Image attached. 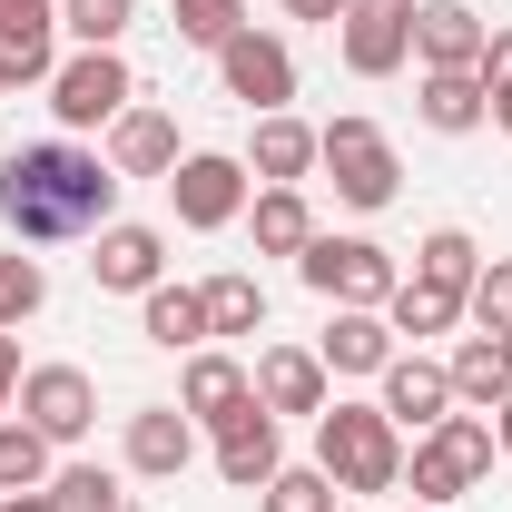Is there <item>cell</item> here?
Wrapping results in <instances>:
<instances>
[{"mask_svg":"<svg viewBox=\"0 0 512 512\" xmlns=\"http://www.w3.org/2000/svg\"><path fill=\"white\" fill-rule=\"evenodd\" d=\"M10 89H20V79H10V60H0V99H10Z\"/></svg>","mask_w":512,"mask_h":512,"instance_id":"obj_43","label":"cell"},{"mask_svg":"<svg viewBox=\"0 0 512 512\" xmlns=\"http://www.w3.org/2000/svg\"><path fill=\"white\" fill-rule=\"evenodd\" d=\"M306 168H316V128L286 119V109L256 119V148H247V178H256V188H296Z\"/></svg>","mask_w":512,"mask_h":512,"instance_id":"obj_22","label":"cell"},{"mask_svg":"<svg viewBox=\"0 0 512 512\" xmlns=\"http://www.w3.org/2000/svg\"><path fill=\"white\" fill-rule=\"evenodd\" d=\"M128 20H138V0H60V30L79 50H119Z\"/></svg>","mask_w":512,"mask_h":512,"instance_id":"obj_33","label":"cell"},{"mask_svg":"<svg viewBox=\"0 0 512 512\" xmlns=\"http://www.w3.org/2000/svg\"><path fill=\"white\" fill-rule=\"evenodd\" d=\"M197 296H207V335H256V325H266V286L237 276V266H227V276H207Z\"/></svg>","mask_w":512,"mask_h":512,"instance_id":"obj_28","label":"cell"},{"mask_svg":"<svg viewBox=\"0 0 512 512\" xmlns=\"http://www.w3.org/2000/svg\"><path fill=\"white\" fill-rule=\"evenodd\" d=\"M414 60L424 69H483V10L473 0H414Z\"/></svg>","mask_w":512,"mask_h":512,"instance_id":"obj_17","label":"cell"},{"mask_svg":"<svg viewBox=\"0 0 512 512\" xmlns=\"http://www.w3.org/2000/svg\"><path fill=\"white\" fill-rule=\"evenodd\" d=\"M316 463L335 473V493H394L404 483V434L384 404H325L316 414Z\"/></svg>","mask_w":512,"mask_h":512,"instance_id":"obj_2","label":"cell"},{"mask_svg":"<svg viewBox=\"0 0 512 512\" xmlns=\"http://www.w3.org/2000/svg\"><path fill=\"white\" fill-rule=\"evenodd\" d=\"M414 512H424V503H414Z\"/></svg>","mask_w":512,"mask_h":512,"instance_id":"obj_44","label":"cell"},{"mask_svg":"<svg viewBox=\"0 0 512 512\" xmlns=\"http://www.w3.org/2000/svg\"><path fill=\"white\" fill-rule=\"evenodd\" d=\"M444 375H453V404H463V414H493V404L512 394V375H503V345H493V335H463Z\"/></svg>","mask_w":512,"mask_h":512,"instance_id":"obj_25","label":"cell"},{"mask_svg":"<svg viewBox=\"0 0 512 512\" xmlns=\"http://www.w3.org/2000/svg\"><path fill=\"white\" fill-rule=\"evenodd\" d=\"M316 168L335 178V197L345 207H394V188H404V158H394V138H384L375 119H335V128H316Z\"/></svg>","mask_w":512,"mask_h":512,"instance_id":"obj_4","label":"cell"},{"mask_svg":"<svg viewBox=\"0 0 512 512\" xmlns=\"http://www.w3.org/2000/svg\"><path fill=\"white\" fill-rule=\"evenodd\" d=\"M493 128H503V138H512V79H503V89H493Z\"/></svg>","mask_w":512,"mask_h":512,"instance_id":"obj_41","label":"cell"},{"mask_svg":"<svg viewBox=\"0 0 512 512\" xmlns=\"http://www.w3.org/2000/svg\"><path fill=\"white\" fill-rule=\"evenodd\" d=\"M483 473H493V414H463V404H453L434 434H414V453H404V483H414L424 512H453Z\"/></svg>","mask_w":512,"mask_h":512,"instance_id":"obj_3","label":"cell"},{"mask_svg":"<svg viewBox=\"0 0 512 512\" xmlns=\"http://www.w3.org/2000/svg\"><path fill=\"white\" fill-rule=\"evenodd\" d=\"M325 375H384L394 365V325H384V306H335V325L316 335Z\"/></svg>","mask_w":512,"mask_h":512,"instance_id":"obj_19","label":"cell"},{"mask_svg":"<svg viewBox=\"0 0 512 512\" xmlns=\"http://www.w3.org/2000/svg\"><path fill=\"white\" fill-rule=\"evenodd\" d=\"M217 79H227V99H247L256 119H276V109L296 99V50H286L276 30H256V20H247V30L217 50Z\"/></svg>","mask_w":512,"mask_h":512,"instance_id":"obj_9","label":"cell"},{"mask_svg":"<svg viewBox=\"0 0 512 512\" xmlns=\"http://www.w3.org/2000/svg\"><path fill=\"white\" fill-rule=\"evenodd\" d=\"M256 404L286 424V414H325L335 394H325V355L316 345H266L256 355Z\"/></svg>","mask_w":512,"mask_h":512,"instance_id":"obj_14","label":"cell"},{"mask_svg":"<svg viewBox=\"0 0 512 512\" xmlns=\"http://www.w3.org/2000/svg\"><path fill=\"white\" fill-rule=\"evenodd\" d=\"M168 197H178V227L217 237V227H237V217H247V158L197 148V158H178V168H168Z\"/></svg>","mask_w":512,"mask_h":512,"instance_id":"obj_8","label":"cell"},{"mask_svg":"<svg viewBox=\"0 0 512 512\" xmlns=\"http://www.w3.org/2000/svg\"><path fill=\"white\" fill-rule=\"evenodd\" d=\"M384 325H394V335H453V325H463V296H453V286H424V276H404V286L384 296Z\"/></svg>","mask_w":512,"mask_h":512,"instance_id":"obj_26","label":"cell"},{"mask_svg":"<svg viewBox=\"0 0 512 512\" xmlns=\"http://www.w3.org/2000/svg\"><path fill=\"white\" fill-rule=\"evenodd\" d=\"M276 473H286V434H276L266 404H247L237 424H217V483L227 493H266Z\"/></svg>","mask_w":512,"mask_h":512,"instance_id":"obj_11","label":"cell"},{"mask_svg":"<svg viewBox=\"0 0 512 512\" xmlns=\"http://www.w3.org/2000/svg\"><path fill=\"white\" fill-rule=\"evenodd\" d=\"M335 50H345L355 79H394V69L414 60V0H345Z\"/></svg>","mask_w":512,"mask_h":512,"instance_id":"obj_7","label":"cell"},{"mask_svg":"<svg viewBox=\"0 0 512 512\" xmlns=\"http://www.w3.org/2000/svg\"><path fill=\"white\" fill-rule=\"evenodd\" d=\"M10 414H20L30 434H50V444H79V434L99 424V384L79 375V365H30Z\"/></svg>","mask_w":512,"mask_h":512,"instance_id":"obj_10","label":"cell"},{"mask_svg":"<svg viewBox=\"0 0 512 512\" xmlns=\"http://www.w3.org/2000/svg\"><path fill=\"white\" fill-rule=\"evenodd\" d=\"M197 463V424L178 404H138L128 414V473H148V483H178Z\"/></svg>","mask_w":512,"mask_h":512,"instance_id":"obj_16","label":"cell"},{"mask_svg":"<svg viewBox=\"0 0 512 512\" xmlns=\"http://www.w3.org/2000/svg\"><path fill=\"white\" fill-rule=\"evenodd\" d=\"M50 453H60L50 434H30L20 414H0V493H50V473H60Z\"/></svg>","mask_w":512,"mask_h":512,"instance_id":"obj_27","label":"cell"},{"mask_svg":"<svg viewBox=\"0 0 512 512\" xmlns=\"http://www.w3.org/2000/svg\"><path fill=\"white\" fill-rule=\"evenodd\" d=\"M286 10H296V20H325V30L345 20V0H286Z\"/></svg>","mask_w":512,"mask_h":512,"instance_id":"obj_38","label":"cell"},{"mask_svg":"<svg viewBox=\"0 0 512 512\" xmlns=\"http://www.w3.org/2000/svg\"><path fill=\"white\" fill-rule=\"evenodd\" d=\"M119 217V168L79 138H40L0 158V227L20 247H60V237H99Z\"/></svg>","mask_w":512,"mask_h":512,"instance_id":"obj_1","label":"cell"},{"mask_svg":"<svg viewBox=\"0 0 512 512\" xmlns=\"http://www.w3.org/2000/svg\"><path fill=\"white\" fill-rule=\"evenodd\" d=\"M493 453H512V394L493 404Z\"/></svg>","mask_w":512,"mask_h":512,"instance_id":"obj_40","label":"cell"},{"mask_svg":"<svg viewBox=\"0 0 512 512\" xmlns=\"http://www.w3.org/2000/svg\"><path fill=\"white\" fill-rule=\"evenodd\" d=\"M247 227H256V256H306L316 207H306V188H256L247 197Z\"/></svg>","mask_w":512,"mask_h":512,"instance_id":"obj_24","label":"cell"},{"mask_svg":"<svg viewBox=\"0 0 512 512\" xmlns=\"http://www.w3.org/2000/svg\"><path fill=\"white\" fill-rule=\"evenodd\" d=\"M0 512H60L50 493H0Z\"/></svg>","mask_w":512,"mask_h":512,"instance_id":"obj_39","label":"cell"},{"mask_svg":"<svg viewBox=\"0 0 512 512\" xmlns=\"http://www.w3.org/2000/svg\"><path fill=\"white\" fill-rule=\"evenodd\" d=\"M414 276H424V286H453V296H473V276H483V247H473L463 227H434V237L414 247Z\"/></svg>","mask_w":512,"mask_h":512,"instance_id":"obj_29","label":"cell"},{"mask_svg":"<svg viewBox=\"0 0 512 512\" xmlns=\"http://www.w3.org/2000/svg\"><path fill=\"white\" fill-rule=\"evenodd\" d=\"M138 335L168 345V355H197V345H207V296H197V286H148V296H138Z\"/></svg>","mask_w":512,"mask_h":512,"instance_id":"obj_23","label":"cell"},{"mask_svg":"<svg viewBox=\"0 0 512 512\" xmlns=\"http://www.w3.org/2000/svg\"><path fill=\"white\" fill-rule=\"evenodd\" d=\"M463 316L483 325V335H503V325H512V256H483V276H473Z\"/></svg>","mask_w":512,"mask_h":512,"instance_id":"obj_35","label":"cell"},{"mask_svg":"<svg viewBox=\"0 0 512 512\" xmlns=\"http://www.w3.org/2000/svg\"><path fill=\"white\" fill-rule=\"evenodd\" d=\"M503 79H512V20L483 30V89H503Z\"/></svg>","mask_w":512,"mask_h":512,"instance_id":"obj_36","label":"cell"},{"mask_svg":"<svg viewBox=\"0 0 512 512\" xmlns=\"http://www.w3.org/2000/svg\"><path fill=\"white\" fill-rule=\"evenodd\" d=\"M256 512H335V473H325V463H286V473L256 493Z\"/></svg>","mask_w":512,"mask_h":512,"instance_id":"obj_34","label":"cell"},{"mask_svg":"<svg viewBox=\"0 0 512 512\" xmlns=\"http://www.w3.org/2000/svg\"><path fill=\"white\" fill-rule=\"evenodd\" d=\"M414 109H424V128H444V138H473V128L493 119V89H483V69H424Z\"/></svg>","mask_w":512,"mask_h":512,"instance_id":"obj_20","label":"cell"},{"mask_svg":"<svg viewBox=\"0 0 512 512\" xmlns=\"http://www.w3.org/2000/svg\"><path fill=\"white\" fill-rule=\"evenodd\" d=\"M0 60L10 79H60V0H0Z\"/></svg>","mask_w":512,"mask_h":512,"instance_id":"obj_15","label":"cell"},{"mask_svg":"<svg viewBox=\"0 0 512 512\" xmlns=\"http://www.w3.org/2000/svg\"><path fill=\"white\" fill-rule=\"evenodd\" d=\"M493 345H503V375H512V325H503V335H493Z\"/></svg>","mask_w":512,"mask_h":512,"instance_id":"obj_42","label":"cell"},{"mask_svg":"<svg viewBox=\"0 0 512 512\" xmlns=\"http://www.w3.org/2000/svg\"><path fill=\"white\" fill-rule=\"evenodd\" d=\"M50 109H60V128H119L128 109H138V79H128L119 50H79V60H60V79H50Z\"/></svg>","mask_w":512,"mask_h":512,"instance_id":"obj_6","label":"cell"},{"mask_svg":"<svg viewBox=\"0 0 512 512\" xmlns=\"http://www.w3.org/2000/svg\"><path fill=\"white\" fill-rule=\"evenodd\" d=\"M50 503L60 512H128V493H119L109 463H60V473H50Z\"/></svg>","mask_w":512,"mask_h":512,"instance_id":"obj_31","label":"cell"},{"mask_svg":"<svg viewBox=\"0 0 512 512\" xmlns=\"http://www.w3.org/2000/svg\"><path fill=\"white\" fill-rule=\"evenodd\" d=\"M247 404H256V375L237 365V355H217V345H197V355H188V375H178V414L217 434V424H237Z\"/></svg>","mask_w":512,"mask_h":512,"instance_id":"obj_12","label":"cell"},{"mask_svg":"<svg viewBox=\"0 0 512 512\" xmlns=\"http://www.w3.org/2000/svg\"><path fill=\"white\" fill-rule=\"evenodd\" d=\"M384 414H394V434H404V424L434 434V424L453 414V375L434 365V355H394V365H384Z\"/></svg>","mask_w":512,"mask_h":512,"instance_id":"obj_18","label":"cell"},{"mask_svg":"<svg viewBox=\"0 0 512 512\" xmlns=\"http://www.w3.org/2000/svg\"><path fill=\"white\" fill-rule=\"evenodd\" d=\"M296 276L316 286L325 306H384V296L404 286V276H394V256H384L375 237H306Z\"/></svg>","mask_w":512,"mask_h":512,"instance_id":"obj_5","label":"cell"},{"mask_svg":"<svg viewBox=\"0 0 512 512\" xmlns=\"http://www.w3.org/2000/svg\"><path fill=\"white\" fill-rule=\"evenodd\" d=\"M109 168H119V178H168V168H178V119H168V109H128V119L109 128Z\"/></svg>","mask_w":512,"mask_h":512,"instance_id":"obj_21","label":"cell"},{"mask_svg":"<svg viewBox=\"0 0 512 512\" xmlns=\"http://www.w3.org/2000/svg\"><path fill=\"white\" fill-rule=\"evenodd\" d=\"M168 30H178L188 50H227V40L247 30V0H168Z\"/></svg>","mask_w":512,"mask_h":512,"instance_id":"obj_30","label":"cell"},{"mask_svg":"<svg viewBox=\"0 0 512 512\" xmlns=\"http://www.w3.org/2000/svg\"><path fill=\"white\" fill-rule=\"evenodd\" d=\"M40 306H50V276H40V256L0 247V335H10V325H30Z\"/></svg>","mask_w":512,"mask_h":512,"instance_id":"obj_32","label":"cell"},{"mask_svg":"<svg viewBox=\"0 0 512 512\" xmlns=\"http://www.w3.org/2000/svg\"><path fill=\"white\" fill-rule=\"evenodd\" d=\"M10 404H20V345L0 335V414H10Z\"/></svg>","mask_w":512,"mask_h":512,"instance_id":"obj_37","label":"cell"},{"mask_svg":"<svg viewBox=\"0 0 512 512\" xmlns=\"http://www.w3.org/2000/svg\"><path fill=\"white\" fill-rule=\"evenodd\" d=\"M89 276H99L109 296H148V286H168V237L109 217V227H99V256H89Z\"/></svg>","mask_w":512,"mask_h":512,"instance_id":"obj_13","label":"cell"}]
</instances>
